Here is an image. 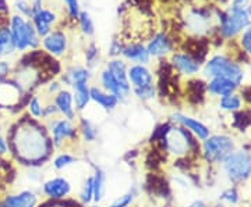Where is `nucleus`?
I'll list each match as a JSON object with an SVG mask.
<instances>
[{
  "mask_svg": "<svg viewBox=\"0 0 251 207\" xmlns=\"http://www.w3.org/2000/svg\"><path fill=\"white\" fill-rule=\"evenodd\" d=\"M184 207H206L205 202L201 200V199H197V200H193L191 203H188L187 206Z\"/></svg>",
  "mask_w": 251,
  "mask_h": 207,
  "instance_id": "nucleus-46",
  "label": "nucleus"
},
{
  "mask_svg": "<svg viewBox=\"0 0 251 207\" xmlns=\"http://www.w3.org/2000/svg\"><path fill=\"white\" fill-rule=\"evenodd\" d=\"M77 128H78V134H80V141H84L85 144H92L98 139L99 131L97 124L85 116L77 117Z\"/></svg>",
  "mask_w": 251,
  "mask_h": 207,
  "instance_id": "nucleus-24",
  "label": "nucleus"
},
{
  "mask_svg": "<svg viewBox=\"0 0 251 207\" xmlns=\"http://www.w3.org/2000/svg\"><path fill=\"white\" fill-rule=\"evenodd\" d=\"M44 110H45V103L42 102V99L38 95H31L25 106L28 116L39 121H44Z\"/></svg>",
  "mask_w": 251,
  "mask_h": 207,
  "instance_id": "nucleus-31",
  "label": "nucleus"
},
{
  "mask_svg": "<svg viewBox=\"0 0 251 207\" xmlns=\"http://www.w3.org/2000/svg\"><path fill=\"white\" fill-rule=\"evenodd\" d=\"M10 31H11L13 42H14V46L17 50L24 52L28 47L35 49L36 46L39 45L38 34H36L34 25L21 16H14L11 18V29Z\"/></svg>",
  "mask_w": 251,
  "mask_h": 207,
  "instance_id": "nucleus-7",
  "label": "nucleus"
},
{
  "mask_svg": "<svg viewBox=\"0 0 251 207\" xmlns=\"http://www.w3.org/2000/svg\"><path fill=\"white\" fill-rule=\"evenodd\" d=\"M237 88L239 86L236 83L225 78H211L209 82H206V92L212 96H219V98L232 95Z\"/></svg>",
  "mask_w": 251,
  "mask_h": 207,
  "instance_id": "nucleus-25",
  "label": "nucleus"
},
{
  "mask_svg": "<svg viewBox=\"0 0 251 207\" xmlns=\"http://www.w3.org/2000/svg\"><path fill=\"white\" fill-rule=\"evenodd\" d=\"M232 126L239 131H246L251 126V110H237L233 113Z\"/></svg>",
  "mask_w": 251,
  "mask_h": 207,
  "instance_id": "nucleus-34",
  "label": "nucleus"
},
{
  "mask_svg": "<svg viewBox=\"0 0 251 207\" xmlns=\"http://www.w3.org/2000/svg\"><path fill=\"white\" fill-rule=\"evenodd\" d=\"M106 68L116 78V81L120 83L122 89L130 95L131 93V86H130V82H128V78H127V68H128V65H127L125 60L120 59V57L110 59L108 64H106Z\"/></svg>",
  "mask_w": 251,
  "mask_h": 207,
  "instance_id": "nucleus-21",
  "label": "nucleus"
},
{
  "mask_svg": "<svg viewBox=\"0 0 251 207\" xmlns=\"http://www.w3.org/2000/svg\"><path fill=\"white\" fill-rule=\"evenodd\" d=\"M42 200L39 192L34 188L4 193L0 198V207H36Z\"/></svg>",
  "mask_w": 251,
  "mask_h": 207,
  "instance_id": "nucleus-11",
  "label": "nucleus"
},
{
  "mask_svg": "<svg viewBox=\"0 0 251 207\" xmlns=\"http://www.w3.org/2000/svg\"><path fill=\"white\" fill-rule=\"evenodd\" d=\"M77 163H78V157L75 154L70 153L69 150H57L50 160V166L54 171L60 172L70 168Z\"/></svg>",
  "mask_w": 251,
  "mask_h": 207,
  "instance_id": "nucleus-29",
  "label": "nucleus"
},
{
  "mask_svg": "<svg viewBox=\"0 0 251 207\" xmlns=\"http://www.w3.org/2000/svg\"><path fill=\"white\" fill-rule=\"evenodd\" d=\"M90 95L91 102L95 103L99 108L108 111V113L116 110L120 104V102L117 100L116 96L105 92L100 86H90Z\"/></svg>",
  "mask_w": 251,
  "mask_h": 207,
  "instance_id": "nucleus-20",
  "label": "nucleus"
},
{
  "mask_svg": "<svg viewBox=\"0 0 251 207\" xmlns=\"http://www.w3.org/2000/svg\"><path fill=\"white\" fill-rule=\"evenodd\" d=\"M74 107L77 113H84L91 103L90 85L88 83H75L72 86Z\"/></svg>",
  "mask_w": 251,
  "mask_h": 207,
  "instance_id": "nucleus-26",
  "label": "nucleus"
},
{
  "mask_svg": "<svg viewBox=\"0 0 251 207\" xmlns=\"http://www.w3.org/2000/svg\"><path fill=\"white\" fill-rule=\"evenodd\" d=\"M147 47V52L150 54L151 59H162L165 57L166 54H171L173 50V42L169 38L168 34L165 32H159V34H155V35L150 39Z\"/></svg>",
  "mask_w": 251,
  "mask_h": 207,
  "instance_id": "nucleus-17",
  "label": "nucleus"
},
{
  "mask_svg": "<svg viewBox=\"0 0 251 207\" xmlns=\"http://www.w3.org/2000/svg\"><path fill=\"white\" fill-rule=\"evenodd\" d=\"M99 83H100V88L105 90V92H108L110 95H113V96H116L117 100L120 102V103H125L128 99V93L125 92V90L122 89V86H120V83L116 81V78L110 74L108 68H103L100 74H99Z\"/></svg>",
  "mask_w": 251,
  "mask_h": 207,
  "instance_id": "nucleus-19",
  "label": "nucleus"
},
{
  "mask_svg": "<svg viewBox=\"0 0 251 207\" xmlns=\"http://www.w3.org/2000/svg\"><path fill=\"white\" fill-rule=\"evenodd\" d=\"M78 21H80V28L82 29V32H84L85 35L90 36L95 32L92 18L90 17V14H88V13H85V11L80 13V16H78Z\"/></svg>",
  "mask_w": 251,
  "mask_h": 207,
  "instance_id": "nucleus-38",
  "label": "nucleus"
},
{
  "mask_svg": "<svg viewBox=\"0 0 251 207\" xmlns=\"http://www.w3.org/2000/svg\"><path fill=\"white\" fill-rule=\"evenodd\" d=\"M14 50H16V46L13 42L11 31L9 28L1 27L0 28V60L13 53Z\"/></svg>",
  "mask_w": 251,
  "mask_h": 207,
  "instance_id": "nucleus-32",
  "label": "nucleus"
},
{
  "mask_svg": "<svg viewBox=\"0 0 251 207\" xmlns=\"http://www.w3.org/2000/svg\"><path fill=\"white\" fill-rule=\"evenodd\" d=\"M221 200H224L229 205H236L239 202V192L236 188H229V189L224 190L221 195Z\"/></svg>",
  "mask_w": 251,
  "mask_h": 207,
  "instance_id": "nucleus-39",
  "label": "nucleus"
},
{
  "mask_svg": "<svg viewBox=\"0 0 251 207\" xmlns=\"http://www.w3.org/2000/svg\"><path fill=\"white\" fill-rule=\"evenodd\" d=\"M78 202L84 206H91L94 205V182H92V174L87 175L84 178V182L81 185L80 192H78Z\"/></svg>",
  "mask_w": 251,
  "mask_h": 207,
  "instance_id": "nucleus-30",
  "label": "nucleus"
},
{
  "mask_svg": "<svg viewBox=\"0 0 251 207\" xmlns=\"http://www.w3.org/2000/svg\"><path fill=\"white\" fill-rule=\"evenodd\" d=\"M240 43H242V47L244 49V53L251 56V27L243 32Z\"/></svg>",
  "mask_w": 251,
  "mask_h": 207,
  "instance_id": "nucleus-41",
  "label": "nucleus"
},
{
  "mask_svg": "<svg viewBox=\"0 0 251 207\" xmlns=\"http://www.w3.org/2000/svg\"><path fill=\"white\" fill-rule=\"evenodd\" d=\"M88 207H100V205H95V203H94V205H91V206Z\"/></svg>",
  "mask_w": 251,
  "mask_h": 207,
  "instance_id": "nucleus-49",
  "label": "nucleus"
},
{
  "mask_svg": "<svg viewBox=\"0 0 251 207\" xmlns=\"http://www.w3.org/2000/svg\"><path fill=\"white\" fill-rule=\"evenodd\" d=\"M42 45L45 52L49 56H52L54 59H59L66 54L67 47H69V41H67V35L63 31H52L49 35H46L42 41Z\"/></svg>",
  "mask_w": 251,
  "mask_h": 207,
  "instance_id": "nucleus-15",
  "label": "nucleus"
},
{
  "mask_svg": "<svg viewBox=\"0 0 251 207\" xmlns=\"http://www.w3.org/2000/svg\"><path fill=\"white\" fill-rule=\"evenodd\" d=\"M127 78L131 89H140L155 85L153 72L144 64H131L127 68Z\"/></svg>",
  "mask_w": 251,
  "mask_h": 207,
  "instance_id": "nucleus-14",
  "label": "nucleus"
},
{
  "mask_svg": "<svg viewBox=\"0 0 251 207\" xmlns=\"http://www.w3.org/2000/svg\"><path fill=\"white\" fill-rule=\"evenodd\" d=\"M49 135L52 138L56 152L57 150H67L70 145H75L80 142V134L75 121H70L63 117H54L44 121Z\"/></svg>",
  "mask_w": 251,
  "mask_h": 207,
  "instance_id": "nucleus-4",
  "label": "nucleus"
},
{
  "mask_svg": "<svg viewBox=\"0 0 251 207\" xmlns=\"http://www.w3.org/2000/svg\"><path fill=\"white\" fill-rule=\"evenodd\" d=\"M169 120L175 125L186 128L188 132H191L193 135L197 138L198 141H204V139H206L208 136L211 135L209 128L202 121H200L198 118L191 117V116H187V114H184L181 111H173Z\"/></svg>",
  "mask_w": 251,
  "mask_h": 207,
  "instance_id": "nucleus-12",
  "label": "nucleus"
},
{
  "mask_svg": "<svg viewBox=\"0 0 251 207\" xmlns=\"http://www.w3.org/2000/svg\"><path fill=\"white\" fill-rule=\"evenodd\" d=\"M32 21H34L36 34L45 38L52 32V25L57 21V16L52 10L39 9L32 14Z\"/></svg>",
  "mask_w": 251,
  "mask_h": 207,
  "instance_id": "nucleus-18",
  "label": "nucleus"
},
{
  "mask_svg": "<svg viewBox=\"0 0 251 207\" xmlns=\"http://www.w3.org/2000/svg\"><path fill=\"white\" fill-rule=\"evenodd\" d=\"M202 72H204V77L209 78V80L211 78H225V80H229L236 83L237 86H240L244 80V70L242 68V65L224 54L212 56L204 64Z\"/></svg>",
  "mask_w": 251,
  "mask_h": 207,
  "instance_id": "nucleus-3",
  "label": "nucleus"
},
{
  "mask_svg": "<svg viewBox=\"0 0 251 207\" xmlns=\"http://www.w3.org/2000/svg\"><path fill=\"white\" fill-rule=\"evenodd\" d=\"M250 74H251V64H250Z\"/></svg>",
  "mask_w": 251,
  "mask_h": 207,
  "instance_id": "nucleus-50",
  "label": "nucleus"
},
{
  "mask_svg": "<svg viewBox=\"0 0 251 207\" xmlns=\"http://www.w3.org/2000/svg\"><path fill=\"white\" fill-rule=\"evenodd\" d=\"M131 207H133V206H131Z\"/></svg>",
  "mask_w": 251,
  "mask_h": 207,
  "instance_id": "nucleus-52",
  "label": "nucleus"
},
{
  "mask_svg": "<svg viewBox=\"0 0 251 207\" xmlns=\"http://www.w3.org/2000/svg\"><path fill=\"white\" fill-rule=\"evenodd\" d=\"M247 13H249V16L251 18V1H250V6H249V9H247Z\"/></svg>",
  "mask_w": 251,
  "mask_h": 207,
  "instance_id": "nucleus-48",
  "label": "nucleus"
},
{
  "mask_svg": "<svg viewBox=\"0 0 251 207\" xmlns=\"http://www.w3.org/2000/svg\"><path fill=\"white\" fill-rule=\"evenodd\" d=\"M92 182H94V203L100 205L106 193V172L103 171L102 167L94 166Z\"/></svg>",
  "mask_w": 251,
  "mask_h": 207,
  "instance_id": "nucleus-27",
  "label": "nucleus"
},
{
  "mask_svg": "<svg viewBox=\"0 0 251 207\" xmlns=\"http://www.w3.org/2000/svg\"><path fill=\"white\" fill-rule=\"evenodd\" d=\"M200 157L209 166L222 163L234 150L233 139L225 134H214L201 141Z\"/></svg>",
  "mask_w": 251,
  "mask_h": 207,
  "instance_id": "nucleus-5",
  "label": "nucleus"
},
{
  "mask_svg": "<svg viewBox=\"0 0 251 207\" xmlns=\"http://www.w3.org/2000/svg\"><path fill=\"white\" fill-rule=\"evenodd\" d=\"M242 103L243 100L240 98V95L232 93V95H226V96L219 99V107L225 110V111L234 113V111L242 108Z\"/></svg>",
  "mask_w": 251,
  "mask_h": 207,
  "instance_id": "nucleus-35",
  "label": "nucleus"
},
{
  "mask_svg": "<svg viewBox=\"0 0 251 207\" xmlns=\"http://www.w3.org/2000/svg\"><path fill=\"white\" fill-rule=\"evenodd\" d=\"M98 56V49L95 47L94 45H91L88 49H87V62H88V67H91L92 65V63H94V60H95V57Z\"/></svg>",
  "mask_w": 251,
  "mask_h": 207,
  "instance_id": "nucleus-44",
  "label": "nucleus"
},
{
  "mask_svg": "<svg viewBox=\"0 0 251 207\" xmlns=\"http://www.w3.org/2000/svg\"><path fill=\"white\" fill-rule=\"evenodd\" d=\"M221 21V34L225 38H233L239 32H242L244 28L250 27L251 18L247 10L243 7L232 6L229 11L219 14Z\"/></svg>",
  "mask_w": 251,
  "mask_h": 207,
  "instance_id": "nucleus-8",
  "label": "nucleus"
},
{
  "mask_svg": "<svg viewBox=\"0 0 251 207\" xmlns=\"http://www.w3.org/2000/svg\"><path fill=\"white\" fill-rule=\"evenodd\" d=\"M53 104L59 111V116L70 121H77L78 113L74 107V100H73V93L70 89L63 88L59 93H56L53 96Z\"/></svg>",
  "mask_w": 251,
  "mask_h": 207,
  "instance_id": "nucleus-16",
  "label": "nucleus"
},
{
  "mask_svg": "<svg viewBox=\"0 0 251 207\" xmlns=\"http://www.w3.org/2000/svg\"><path fill=\"white\" fill-rule=\"evenodd\" d=\"M222 167L226 177L233 184H242L251 177V153L234 149L222 162Z\"/></svg>",
  "mask_w": 251,
  "mask_h": 207,
  "instance_id": "nucleus-6",
  "label": "nucleus"
},
{
  "mask_svg": "<svg viewBox=\"0 0 251 207\" xmlns=\"http://www.w3.org/2000/svg\"><path fill=\"white\" fill-rule=\"evenodd\" d=\"M0 198H1V196H0Z\"/></svg>",
  "mask_w": 251,
  "mask_h": 207,
  "instance_id": "nucleus-51",
  "label": "nucleus"
},
{
  "mask_svg": "<svg viewBox=\"0 0 251 207\" xmlns=\"http://www.w3.org/2000/svg\"><path fill=\"white\" fill-rule=\"evenodd\" d=\"M137 196H138V190L133 188V189L127 190L123 195L117 196L108 207H131L134 205Z\"/></svg>",
  "mask_w": 251,
  "mask_h": 207,
  "instance_id": "nucleus-36",
  "label": "nucleus"
},
{
  "mask_svg": "<svg viewBox=\"0 0 251 207\" xmlns=\"http://www.w3.org/2000/svg\"><path fill=\"white\" fill-rule=\"evenodd\" d=\"M172 126H173V123H172L171 120H166L163 123L156 124V125L153 126L150 138H148V145L151 146V145L161 144L162 141L165 139V136L168 135V132L172 129Z\"/></svg>",
  "mask_w": 251,
  "mask_h": 207,
  "instance_id": "nucleus-33",
  "label": "nucleus"
},
{
  "mask_svg": "<svg viewBox=\"0 0 251 207\" xmlns=\"http://www.w3.org/2000/svg\"><path fill=\"white\" fill-rule=\"evenodd\" d=\"M3 159H4V157H0V195H1V192H4V190H6V185L1 182V177H3V171H1V163H3Z\"/></svg>",
  "mask_w": 251,
  "mask_h": 207,
  "instance_id": "nucleus-47",
  "label": "nucleus"
},
{
  "mask_svg": "<svg viewBox=\"0 0 251 207\" xmlns=\"http://www.w3.org/2000/svg\"><path fill=\"white\" fill-rule=\"evenodd\" d=\"M169 63L176 74L183 77H194L201 70V64L187 53H180V52L172 53Z\"/></svg>",
  "mask_w": 251,
  "mask_h": 207,
  "instance_id": "nucleus-13",
  "label": "nucleus"
},
{
  "mask_svg": "<svg viewBox=\"0 0 251 207\" xmlns=\"http://www.w3.org/2000/svg\"><path fill=\"white\" fill-rule=\"evenodd\" d=\"M90 80V68H85V67H81V65H73V67H69L64 71V74H62L60 82L72 88L73 85H75V83H88Z\"/></svg>",
  "mask_w": 251,
  "mask_h": 207,
  "instance_id": "nucleus-23",
  "label": "nucleus"
},
{
  "mask_svg": "<svg viewBox=\"0 0 251 207\" xmlns=\"http://www.w3.org/2000/svg\"><path fill=\"white\" fill-rule=\"evenodd\" d=\"M122 56L125 57L126 60L133 62V64H147L151 62V57L147 52V47L140 43V42H130L127 45L123 46L122 50Z\"/></svg>",
  "mask_w": 251,
  "mask_h": 207,
  "instance_id": "nucleus-22",
  "label": "nucleus"
},
{
  "mask_svg": "<svg viewBox=\"0 0 251 207\" xmlns=\"http://www.w3.org/2000/svg\"><path fill=\"white\" fill-rule=\"evenodd\" d=\"M10 71H11L10 64L6 60H0V82L7 80V77L10 75Z\"/></svg>",
  "mask_w": 251,
  "mask_h": 207,
  "instance_id": "nucleus-43",
  "label": "nucleus"
},
{
  "mask_svg": "<svg viewBox=\"0 0 251 207\" xmlns=\"http://www.w3.org/2000/svg\"><path fill=\"white\" fill-rule=\"evenodd\" d=\"M133 95L138 100L141 102H151L153 100L158 93H156V86L155 85H151V86H147V88H140V89H131Z\"/></svg>",
  "mask_w": 251,
  "mask_h": 207,
  "instance_id": "nucleus-37",
  "label": "nucleus"
},
{
  "mask_svg": "<svg viewBox=\"0 0 251 207\" xmlns=\"http://www.w3.org/2000/svg\"><path fill=\"white\" fill-rule=\"evenodd\" d=\"M206 92V83L201 80H188L186 82V98L193 104L202 103Z\"/></svg>",
  "mask_w": 251,
  "mask_h": 207,
  "instance_id": "nucleus-28",
  "label": "nucleus"
},
{
  "mask_svg": "<svg viewBox=\"0 0 251 207\" xmlns=\"http://www.w3.org/2000/svg\"><path fill=\"white\" fill-rule=\"evenodd\" d=\"M6 138L11 160L25 168H42L56 153L44 121L27 113L10 125Z\"/></svg>",
  "mask_w": 251,
  "mask_h": 207,
  "instance_id": "nucleus-1",
  "label": "nucleus"
},
{
  "mask_svg": "<svg viewBox=\"0 0 251 207\" xmlns=\"http://www.w3.org/2000/svg\"><path fill=\"white\" fill-rule=\"evenodd\" d=\"M41 195L46 200H64V199L70 198L73 192V184L66 175H53L46 178L41 184Z\"/></svg>",
  "mask_w": 251,
  "mask_h": 207,
  "instance_id": "nucleus-9",
  "label": "nucleus"
},
{
  "mask_svg": "<svg viewBox=\"0 0 251 207\" xmlns=\"http://www.w3.org/2000/svg\"><path fill=\"white\" fill-rule=\"evenodd\" d=\"M242 100H246L247 103H250L251 104V86H246L242 92Z\"/></svg>",
  "mask_w": 251,
  "mask_h": 207,
  "instance_id": "nucleus-45",
  "label": "nucleus"
},
{
  "mask_svg": "<svg viewBox=\"0 0 251 207\" xmlns=\"http://www.w3.org/2000/svg\"><path fill=\"white\" fill-rule=\"evenodd\" d=\"M66 6H67V11H69V16L75 20L80 16V4H78V0H64Z\"/></svg>",
  "mask_w": 251,
  "mask_h": 207,
  "instance_id": "nucleus-40",
  "label": "nucleus"
},
{
  "mask_svg": "<svg viewBox=\"0 0 251 207\" xmlns=\"http://www.w3.org/2000/svg\"><path fill=\"white\" fill-rule=\"evenodd\" d=\"M144 189L152 198L168 202L172 198V184L161 171L147 172L144 178Z\"/></svg>",
  "mask_w": 251,
  "mask_h": 207,
  "instance_id": "nucleus-10",
  "label": "nucleus"
},
{
  "mask_svg": "<svg viewBox=\"0 0 251 207\" xmlns=\"http://www.w3.org/2000/svg\"><path fill=\"white\" fill-rule=\"evenodd\" d=\"M162 149L169 159H180L186 156L200 157L201 145L196 136L188 132L186 128L179 125L172 126V129L165 136L161 144L151 145Z\"/></svg>",
  "mask_w": 251,
  "mask_h": 207,
  "instance_id": "nucleus-2",
  "label": "nucleus"
},
{
  "mask_svg": "<svg viewBox=\"0 0 251 207\" xmlns=\"http://www.w3.org/2000/svg\"><path fill=\"white\" fill-rule=\"evenodd\" d=\"M9 156H10V149H9L7 138H6V135L0 134V157H9Z\"/></svg>",
  "mask_w": 251,
  "mask_h": 207,
  "instance_id": "nucleus-42",
  "label": "nucleus"
}]
</instances>
